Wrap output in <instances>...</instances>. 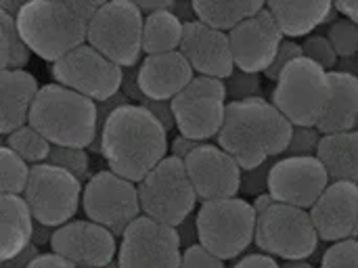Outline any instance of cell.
<instances>
[{
  "label": "cell",
  "instance_id": "6da1fadb",
  "mask_svg": "<svg viewBox=\"0 0 358 268\" xmlns=\"http://www.w3.org/2000/svg\"><path fill=\"white\" fill-rule=\"evenodd\" d=\"M90 151L101 153L111 172L138 185L168 157V130L149 109L128 103L107 118Z\"/></svg>",
  "mask_w": 358,
  "mask_h": 268
},
{
  "label": "cell",
  "instance_id": "7a4b0ae2",
  "mask_svg": "<svg viewBox=\"0 0 358 268\" xmlns=\"http://www.w3.org/2000/svg\"><path fill=\"white\" fill-rule=\"evenodd\" d=\"M292 122L266 99H248L229 103L218 145L248 170L283 157L292 143Z\"/></svg>",
  "mask_w": 358,
  "mask_h": 268
},
{
  "label": "cell",
  "instance_id": "3957f363",
  "mask_svg": "<svg viewBox=\"0 0 358 268\" xmlns=\"http://www.w3.org/2000/svg\"><path fill=\"white\" fill-rule=\"evenodd\" d=\"M103 2L88 0H29L17 19L29 50L48 63H57L88 42V25Z\"/></svg>",
  "mask_w": 358,
  "mask_h": 268
},
{
  "label": "cell",
  "instance_id": "277c9868",
  "mask_svg": "<svg viewBox=\"0 0 358 268\" xmlns=\"http://www.w3.org/2000/svg\"><path fill=\"white\" fill-rule=\"evenodd\" d=\"M29 126L52 147L90 149L99 134L96 103L61 84H46L36 97Z\"/></svg>",
  "mask_w": 358,
  "mask_h": 268
},
{
  "label": "cell",
  "instance_id": "5b68a950",
  "mask_svg": "<svg viewBox=\"0 0 358 268\" xmlns=\"http://www.w3.org/2000/svg\"><path fill=\"white\" fill-rule=\"evenodd\" d=\"M197 239L218 260L239 258L256 241L258 214L241 197L206 202L195 214Z\"/></svg>",
  "mask_w": 358,
  "mask_h": 268
},
{
  "label": "cell",
  "instance_id": "8992f818",
  "mask_svg": "<svg viewBox=\"0 0 358 268\" xmlns=\"http://www.w3.org/2000/svg\"><path fill=\"white\" fill-rule=\"evenodd\" d=\"M329 71L300 57L277 78L271 103L298 128H317L329 103Z\"/></svg>",
  "mask_w": 358,
  "mask_h": 268
},
{
  "label": "cell",
  "instance_id": "52a82bcc",
  "mask_svg": "<svg viewBox=\"0 0 358 268\" xmlns=\"http://www.w3.org/2000/svg\"><path fill=\"white\" fill-rule=\"evenodd\" d=\"M138 199L143 216L168 227H180L195 210L197 193L182 160L168 155L141 183Z\"/></svg>",
  "mask_w": 358,
  "mask_h": 268
},
{
  "label": "cell",
  "instance_id": "ba28073f",
  "mask_svg": "<svg viewBox=\"0 0 358 268\" xmlns=\"http://www.w3.org/2000/svg\"><path fill=\"white\" fill-rule=\"evenodd\" d=\"M319 241L321 237L308 210L275 202L258 214L254 244L262 254L285 262H306L315 256Z\"/></svg>",
  "mask_w": 358,
  "mask_h": 268
},
{
  "label": "cell",
  "instance_id": "9c48e42d",
  "mask_svg": "<svg viewBox=\"0 0 358 268\" xmlns=\"http://www.w3.org/2000/svg\"><path fill=\"white\" fill-rule=\"evenodd\" d=\"M143 25L145 13L136 2H103L90 19L88 44L122 69L136 67L143 55Z\"/></svg>",
  "mask_w": 358,
  "mask_h": 268
},
{
  "label": "cell",
  "instance_id": "30bf717a",
  "mask_svg": "<svg viewBox=\"0 0 358 268\" xmlns=\"http://www.w3.org/2000/svg\"><path fill=\"white\" fill-rule=\"evenodd\" d=\"M82 195L84 187L80 178L52 164H38L31 168L23 199L36 223L59 229L73 220L82 206Z\"/></svg>",
  "mask_w": 358,
  "mask_h": 268
},
{
  "label": "cell",
  "instance_id": "8fae6325",
  "mask_svg": "<svg viewBox=\"0 0 358 268\" xmlns=\"http://www.w3.org/2000/svg\"><path fill=\"white\" fill-rule=\"evenodd\" d=\"M170 105L176 130L182 136L197 143H206L214 136L218 139L229 107L224 80L195 76Z\"/></svg>",
  "mask_w": 358,
  "mask_h": 268
},
{
  "label": "cell",
  "instance_id": "7c38bea8",
  "mask_svg": "<svg viewBox=\"0 0 358 268\" xmlns=\"http://www.w3.org/2000/svg\"><path fill=\"white\" fill-rule=\"evenodd\" d=\"M82 208L88 220L109 229L115 237H122L126 229L143 216L138 185L111 170H101L88 178Z\"/></svg>",
  "mask_w": 358,
  "mask_h": 268
},
{
  "label": "cell",
  "instance_id": "4fadbf2b",
  "mask_svg": "<svg viewBox=\"0 0 358 268\" xmlns=\"http://www.w3.org/2000/svg\"><path fill=\"white\" fill-rule=\"evenodd\" d=\"M50 73L55 84H61L94 103H103L120 94L124 84V69L88 42L52 63Z\"/></svg>",
  "mask_w": 358,
  "mask_h": 268
},
{
  "label": "cell",
  "instance_id": "5bb4252c",
  "mask_svg": "<svg viewBox=\"0 0 358 268\" xmlns=\"http://www.w3.org/2000/svg\"><path fill=\"white\" fill-rule=\"evenodd\" d=\"M182 241L174 227L147 216L136 218L120 239V268H180Z\"/></svg>",
  "mask_w": 358,
  "mask_h": 268
},
{
  "label": "cell",
  "instance_id": "9a60e30c",
  "mask_svg": "<svg viewBox=\"0 0 358 268\" xmlns=\"http://www.w3.org/2000/svg\"><path fill=\"white\" fill-rule=\"evenodd\" d=\"M329 185L331 178L319 157H279L271 166L266 191L279 204L310 210Z\"/></svg>",
  "mask_w": 358,
  "mask_h": 268
},
{
  "label": "cell",
  "instance_id": "2e32d148",
  "mask_svg": "<svg viewBox=\"0 0 358 268\" xmlns=\"http://www.w3.org/2000/svg\"><path fill=\"white\" fill-rule=\"evenodd\" d=\"M185 166L197 199L203 204L239 197L243 185V168L220 145L201 143L185 160Z\"/></svg>",
  "mask_w": 358,
  "mask_h": 268
},
{
  "label": "cell",
  "instance_id": "e0dca14e",
  "mask_svg": "<svg viewBox=\"0 0 358 268\" xmlns=\"http://www.w3.org/2000/svg\"><path fill=\"white\" fill-rule=\"evenodd\" d=\"M50 250L76 268H105L117 254L115 235L88 218L55 229Z\"/></svg>",
  "mask_w": 358,
  "mask_h": 268
},
{
  "label": "cell",
  "instance_id": "ac0fdd59",
  "mask_svg": "<svg viewBox=\"0 0 358 268\" xmlns=\"http://www.w3.org/2000/svg\"><path fill=\"white\" fill-rule=\"evenodd\" d=\"M229 40L237 69L248 73H264L273 65L285 36L264 4L254 17L229 31Z\"/></svg>",
  "mask_w": 358,
  "mask_h": 268
},
{
  "label": "cell",
  "instance_id": "d6986e66",
  "mask_svg": "<svg viewBox=\"0 0 358 268\" xmlns=\"http://www.w3.org/2000/svg\"><path fill=\"white\" fill-rule=\"evenodd\" d=\"M178 50L197 76L227 80L235 71L229 34L214 29L197 19L185 23V34Z\"/></svg>",
  "mask_w": 358,
  "mask_h": 268
},
{
  "label": "cell",
  "instance_id": "ffe728a7",
  "mask_svg": "<svg viewBox=\"0 0 358 268\" xmlns=\"http://www.w3.org/2000/svg\"><path fill=\"white\" fill-rule=\"evenodd\" d=\"M308 212L321 241L358 239V185L331 183Z\"/></svg>",
  "mask_w": 358,
  "mask_h": 268
},
{
  "label": "cell",
  "instance_id": "44dd1931",
  "mask_svg": "<svg viewBox=\"0 0 358 268\" xmlns=\"http://www.w3.org/2000/svg\"><path fill=\"white\" fill-rule=\"evenodd\" d=\"M195 78L193 67L180 50L166 55H145L136 67L138 90L157 103H172Z\"/></svg>",
  "mask_w": 358,
  "mask_h": 268
},
{
  "label": "cell",
  "instance_id": "7402d4cb",
  "mask_svg": "<svg viewBox=\"0 0 358 268\" xmlns=\"http://www.w3.org/2000/svg\"><path fill=\"white\" fill-rule=\"evenodd\" d=\"M40 88L27 69H4L0 73V130L4 136L29 124Z\"/></svg>",
  "mask_w": 358,
  "mask_h": 268
},
{
  "label": "cell",
  "instance_id": "603a6c76",
  "mask_svg": "<svg viewBox=\"0 0 358 268\" xmlns=\"http://www.w3.org/2000/svg\"><path fill=\"white\" fill-rule=\"evenodd\" d=\"M329 103L317 126L321 134L355 130L358 122V76L348 69L329 71Z\"/></svg>",
  "mask_w": 358,
  "mask_h": 268
},
{
  "label": "cell",
  "instance_id": "cb8c5ba5",
  "mask_svg": "<svg viewBox=\"0 0 358 268\" xmlns=\"http://www.w3.org/2000/svg\"><path fill=\"white\" fill-rule=\"evenodd\" d=\"M268 10L273 13L281 34L287 40L308 38L317 27L331 23L338 17L334 2H268Z\"/></svg>",
  "mask_w": 358,
  "mask_h": 268
},
{
  "label": "cell",
  "instance_id": "d4e9b609",
  "mask_svg": "<svg viewBox=\"0 0 358 268\" xmlns=\"http://www.w3.org/2000/svg\"><path fill=\"white\" fill-rule=\"evenodd\" d=\"M34 214L23 195L0 197V258L2 262L19 256L34 244Z\"/></svg>",
  "mask_w": 358,
  "mask_h": 268
},
{
  "label": "cell",
  "instance_id": "484cf974",
  "mask_svg": "<svg viewBox=\"0 0 358 268\" xmlns=\"http://www.w3.org/2000/svg\"><path fill=\"white\" fill-rule=\"evenodd\" d=\"M317 157L325 166L331 183L358 185V130L323 134Z\"/></svg>",
  "mask_w": 358,
  "mask_h": 268
},
{
  "label": "cell",
  "instance_id": "4316f807",
  "mask_svg": "<svg viewBox=\"0 0 358 268\" xmlns=\"http://www.w3.org/2000/svg\"><path fill=\"white\" fill-rule=\"evenodd\" d=\"M185 34V23L170 8H162L145 15L143 25V52L145 55H166L180 48Z\"/></svg>",
  "mask_w": 358,
  "mask_h": 268
},
{
  "label": "cell",
  "instance_id": "83f0119b",
  "mask_svg": "<svg viewBox=\"0 0 358 268\" xmlns=\"http://www.w3.org/2000/svg\"><path fill=\"white\" fill-rule=\"evenodd\" d=\"M264 6V2H235V0H218V2H210V0H197L193 2V10H195V19L220 29V31H233L237 25H241L245 19L254 17L260 8Z\"/></svg>",
  "mask_w": 358,
  "mask_h": 268
},
{
  "label": "cell",
  "instance_id": "f1b7e54d",
  "mask_svg": "<svg viewBox=\"0 0 358 268\" xmlns=\"http://www.w3.org/2000/svg\"><path fill=\"white\" fill-rule=\"evenodd\" d=\"M31 50L23 40L17 19L0 10V59L4 69H23L29 63Z\"/></svg>",
  "mask_w": 358,
  "mask_h": 268
},
{
  "label": "cell",
  "instance_id": "f546056e",
  "mask_svg": "<svg viewBox=\"0 0 358 268\" xmlns=\"http://www.w3.org/2000/svg\"><path fill=\"white\" fill-rule=\"evenodd\" d=\"M4 145L15 151L21 160H25L27 164H46L48 155L52 151V145L29 124H25L23 128L10 132L8 136H4Z\"/></svg>",
  "mask_w": 358,
  "mask_h": 268
},
{
  "label": "cell",
  "instance_id": "4dcf8cb0",
  "mask_svg": "<svg viewBox=\"0 0 358 268\" xmlns=\"http://www.w3.org/2000/svg\"><path fill=\"white\" fill-rule=\"evenodd\" d=\"M0 174H2V185H0L2 195H23L27 185H29L31 168L15 151H10L6 145H2V149H0Z\"/></svg>",
  "mask_w": 358,
  "mask_h": 268
},
{
  "label": "cell",
  "instance_id": "1f68e13d",
  "mask_svg": "<svg viewBox=\"0 0 358 268\" xmlns=\"http://www.w3.org/2000/svg\"><path fill=\"white\" fill-rule=\"evenodd\" d=\"M340 15V13H338ZM331 42V46L336 48L340 59H352L358 57V25L352 23L346 17H336L325 34Z\"/></svg>",
  "mask_w": 358,
  "mask_h": 268
},
{
  "label": "cell",
  "instance_id": "d6a6232c",
  "mask_svg": "<svg viewBox=\"0 0 358 268\" xmlns=\"http://www.w3.org/2000/svg\"><path fill=\"white\" fill-rule=\"evenodd\" d=\"M69 174H73L76 178L84 181L90 174V157L86 153V149L80 147H52L48 162Z\"/></svg>",
  "mask_w": 358,
  "mask_h": 268
},
{
  "label": "cell",
  "instance_id": "836d02e7",
  "mask_svg": "<svg viewBox=\"0 0 358 268\" xmlns=\"http://www.w3.org/2000/svg\"><path fill=\"white\" fill-rule=\"evenodd\" d=\"M227 86V99L229 103L237 101H248V99H258L262 92V80L260 73H248L235 67V71L224 80Z\"/></svg>",
  "mask_w": 358,
  "mask_h": 268
},
{
  "label": "cell",
  "instance_id": "e575fe53",
  "mask_svg": "<svg viewBox=\"0 0 358 268\" xmlns=\"http://www.w3.org/2000/svg\"><path fill=\"white\" fill-rule=\"evenodd\" d=\"M302 52L306 59L315 61L317 65H321L325 71H336L338 69V63H340V57L336 52V48L331 46L329 38L327 36H321V34H313L308 38L302 40Z\"/></svg>",
  "mask_w": 358,
  "mask_h": 268
},
{
  "label": "cell",
  "instance_id": "d590c367",
  "mask_svg": "<svg viewBox=\"0 0 358 268\" xmlns=\"http://www.w3.org/2000/svg\"><path fill=\"white\" fill-rule=\"evenodd\" d=\"M319 268H358V239L331 244L325 250Z\"/></svg>",
  "mask_w": 358,
  "mask_h": 268
},
{
  "label": "cell",
  "instance_id": "8d00e7d4",
  "mask_svg": "<svg viewBox=\"0 0 358 268\" xmlns=\"http://www.w3.org/2000/svg\"><path fill=\"white\" fill-rule=\"evenodd\" d=\"M323 134L317 128H298L294 126L292 143L283 157H317Z\"/></svg>",
  "mask_w": 358,
  "mask_h": 268
},
{
  "label": "cell",
  "instance_id": "74e56055",
  "mask_svg": "<svg viewBox=\"0 0 358 268\" xmlns=\"http://www.w3.org/2000/svg\"><path fill=\"white\" fill-rule=\"evenodd\" d=\"M300 57H304L302 44L296 42V40H287V38H285L283 44H281V48H279V52H277V57H275V61H273V65L264 71V76H266L268 80L277 82V78L285 71V67H287L289 63H294L296 59H300Z\"/></svg>",
  "mask_w": 358,
  "mask_h": 268
},
{
  "label": "cell",
  "instance_id": "f35d334b",
  "mask_svg": "<svg viewBox=\"0 0 358 268\" xmlns=\"http://www.w3.org/2000/svg\"><path fill=\"white\" fill-rule=\"evenodd\" d=\"M180 268H224V262L212 256L203 246H191L182 252Z\"/></svg>",
  "mask_w": 358,
  "mask_h": 268
},
{
  "label": "cell",
  "instance_id": "ab89813d",
  "mask_svg": "<svg viewBox=\"0 0 358 268\" xmlns=\"http://www.w3.org/2000/svg\"><path fill=\"white\" fill-rule=\"evenodd\" d=\"M233 268H283V267H281L273 256L258 252V254L243 256L239 262H235V267Z\"/></svg>",
  "mask_w": 358,
  "mask_h": 268
},
{
  "label": "cell",
  "instance_id": "60d3db41",
  "mask_svg": "<svg viewBox=\"0 0 358 268\" xmlns=\"http://www.w3.org/2000/svg\"><path fill=\"white\" fill-rule=\"evenodd\" d=\"M199 145H201V143H197V141H193V139H187V136H182V134H178V136L170 143V153H168V155L178 157V160L185 162Z\"/></svg>",
  "mask_w": 358,
  "mask_h": 268
},
{
  "label": "cell",
  "instance_id": "b9f144b4",
  "mask_svg": "<svg viewBox=\"0 0 358 268\" xmlns=\"http://www.w3.org/2000/svg\"><path fill=\"white\" fill-rule=\"evenodd\" d=\"M38 256H40V250H38V246L31 244V246H29L27 250H23L19 256H15V258L2 262V268H29V265H31Z\"/></svg>",
  "mask_w": 358,
  "mask_h": 268
},
{
  "label": "cell",
  "instance_id": "7bdbcfd3",
  "mask_svg": "<svg viewBox=\"0 0 358 268\" xmlns=\"http://www.w3.org/2000/svg\"><path fill=\"white\" fill-rule=\"evenodd\" d=\"M29 268H76L71 267L69 262H65L63 258H59L57 254H40L31 265H29Z\"/></svg>",
  "mask_w": 358,
  "mask_h": 268
},
{
  "label": "cell",
  "instance_id": "ee69618b",
  "mask_svg": "<svg viewBox=\"0 0 358 268\" xmlns=\"http://www.w3.org/2000/svg\"><path fill=\"white\" fill-rule=\"evenodd\" d=\"M52 235H55V229L36 223V227H34V246L40 248V246H44V244H50V241H52Z\"/></svg>",
  "mask_w": 358,
  "mask_h": 268
},
{
  "label": "cell",
  "instance_id": "f6af8a7d",
  "mask_svg": "<svg viewBox=\"0 0 358 268\" xmlns=\"http://www.w3.org/2000/svg\"><path fill=\"white\" fill-rule=\"evenodd\" d=\"M334 4H336V10L342 17L350 19L352 23L358 25V0H352V2H334Z\"/></svg>",
  "mask_w": 358,
  "mask_h": 268
},
{
  "label": "cell",
  "instance_id": "bcb514c9",
  "mask_svg": "<svg viewBox=\"0 0 358 268\" xmlns=\"http://www.w3.org/2000/svg\"><path fill=\"white\" fill-rule=\"evenodd\" d=\"M283 268H317V267H313L310 262H285V267Z\"/></svg>",
  "mask_w": 358,
  "mask_h": 268
},
{
  "label": "cell",
  "instance_id": "7dc6e473",
  "mask_svg": "<svg viewBox=\"0 0 358 268\" xmlns=\"http://www.w3.org/2000/svg\"><path fill=\"white\" fill-rule=\"evenodd\" d=\"M105 268H120V265H117V260H113L111 265H107V267H105Z\"/></svg>",
  "mask_w": 358,
  "mask_h": 268
},
{
  "label": "cell",
  "instance_id": "c3c4849f",
  "mask_svg": "<svg viewBox=\"0 0 358 268\" xmlns=\"http://www.w3.org/2000/svg\"><path fill=\"white\" fill-rule=\"evenodd\" d=\"M357 130H358V122H357Z\"/></svg>",
  "mask_w": 358,
  "mask_h": 268
},
{
  "label": "cell",
  "instance_id": "681fc988",
  "mask_svg": "<svg viewBox=\"0 0 358 268\" xmlns=\"http://www.w3.org/2000/svg\"><path fill=\"white\" fill-rule=\"evenodd\" d=\"M357 65H358V57H357Z\"/></svg>",
  "mask_w": 358,
  "mask_h": 268
}]
</instances>
